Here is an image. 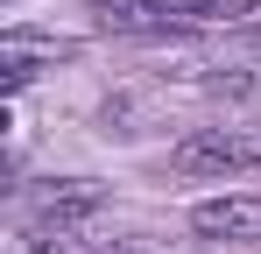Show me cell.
<instances>
[{
    "mask_svg": "<svg viewBox=\"0 0 261 254\" xmlns=\"http://www.w3.org/2000/svg\"><path fill=\"white\" fill-rule=\"evenodd\" d=\"M254 0H92V21L113 36H198V29H226L247 21Z\"/></svg>",
    "mask_w": 261,
    "mask_h": 254,
    "instance_id": "1",
    "label": "cell"
},
{
    "mask_svg": "<svg viewBox=\"0 0 261 254\" xmlns=\"http://www.w3.org/2000/svg\"><path fill=\"white\" fill-rule=\"evenodd\" d=\"M261 163V134L254 127H198L170 148L176 176H240V169Z\"/></svg>",
    "mask_w": 261,
    "mask_h": 254,
    "instance_id": "2",
    "label": "cell"
},
{
    "mask_svg": "<svg viewBox=\"0 0 261 254\" xmlns=\"http://www.w3.org/2000/svg\"><path fill=\"white\" fill-rule=\"evenodd\" d=\"M99 205H106V191H99L92 176H57V184H43V191L29 198V226H36V233H78Z\"/></svg>",
    "mask_w": 261,
    "mask_h": 254,
    "instance_id": "3",
    "label": "cell"
},
{
    "mask_svg": "<svg viewBox=\"0 0 261 254\" xmlns=\"http://www.w3.org/2000/svg\"><path fill=\"white\" fill-rule=\"evenodd\" d=\"M191 226L205 240H261V198H205Z\"/></svg>",
    "mask_w": 261,
    "mask_h": 254,
    "instance_id": "4",
    "label": "cell"
},
{
    "mask_svg": "<svg viewBox=\"0 0 261 254\" xmlns=\"http://www.w3.org/2000/svg\"><path fill=\"white\" fill-rule=\"evenodd\" d=\"M29 78H36V57L29 49H7V92H21Z\"/></svg>",
    "mask_w": 261,
    "mask_h": 254,
    "instance_id": "5",
    "label": "cell"
}]
</instances>
